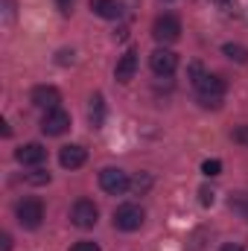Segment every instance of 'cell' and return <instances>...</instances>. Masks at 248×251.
Masks as SVG:
<instances>
[{"label": "cell", "instance_id": "1", "mask_svg": "<svg viewBox=\"0 0 248 251\" xmlns=\"http://www.w3.org/2000/svg\"><path fill=\"white\" fill-rule=\"evenodd\" d=\"M193 85H196V91H198L201 105H219V100H222V94H225V79H222V76L204 73V76H198Z\"/></svg>", "mask_w": 248, "mask_h": 251}, {"label": "cell", "instance_id": "2", "mask_svg": "<svg viewBox=\"0 0 248 251\" xmlns=\"http://www.w3.org/2000/svg\"><path fill=\"white\" fill-rule=\"evenodd\" d=\"M143 219H146V213L140 204H120L114 210V228H120V231H137L143 225Z\"/></svg>", "mask_w": 248, "mask_h": 251}, {"label": "cell", "instance_id": "3", "mask_svg": "<svg viewBox=\"0 0 248 251\" xmlns=\"http://www.w3.org/2000/svg\"><path fill=\"white\" fill-rule=\"evenodd\" d=\"M152 35H155V41H161V44H173V41H178V35H181V21H178L175 15H161V18L152 24Z\"/></svg>", "mask_w": 248, "mask_h": 251}, {"label": "cell", "instance_id": "4", "mask_svg": "<svg viewBox=\"0 0 248 251\" xmlns=\"http://www.w3.org/2000/svg\"><path fill=\"white\" fill-rule=\"evenodd\" d=\"M99 187L105 190V193H111V196H123L125 190L131 187V181H128V176L120 167H105L99 173Z\"/></svg>", "mask_w": 248, "mask_h": 251}, {"label": "cell", "instance_id": "5", "mask_svg": "<svg viewBox=\"0 0 248 251\" xmlns=\"http://www.w3.org/2000/svg\"><path fill=\"white\" fill-rule=\"evenodd\" d=\"M15 213H18V222L24 228H38L44 219V204L38 199H24V201H18Z\"/></svg>", "mask_w": 248, "mask_h": 251}, {"label": "cell", "instance_id": "6", "mask_svg": "<svg viewBox=\"0 0 248 251\" xmlns=\"http://www.w3.org/2000/svg\"><path fill=\"white\" fill-rule=\"evenodd\" d=\"M97 219H99V210H97V204L91 199H79L73 204V210H70V222L76 228H94Z\"/></svg>", "mask_w": 248, "mask_h": 251}, {"label": "cell", "instance_id": "7", "mask_svg": "<svg viewBox=\"0 0 248 251\" xmlns=\"http://www.w3.org/2000/svg\"><path fill=\"white\" fill-rule=\"evenodd\" d=\"M70 128V114L64 111V108H53V111H47L44 114V120H41V131L44 134H50V137H59Z\"/></svg>", "mask_w": 248, "mask_h": 251}, {"label": "cell", "instance_id": "8", "mask_svg": "<svg viewBox=\"0 0 248 251\" xmlns=\"http://www.w3.org/2000/svg\"><path fill=\"white\" fill-rule=\"evenodd\" d=\"M149 64H152V70H155L158 76H170V73H175V67H178V56H175L173 50H167V47H158V50L149 56Z\"/></svg>", "mask_w": 248, "mask_h": 251}, {"label": "cell", "instance_id": "9", "mask_svg": "<svg viewBox=\"0 0 248 251\" xmlns=\"http://www.w3.org/2000/svg\"><path fill=\"white\" fill-rule=\"evenodd\" d=\"M32 105H38V108H44V111H53V108H59V102H62V94H59V88H53V85H38V88H32Z\"/></svg>", "mask_w": 248, "mask_h": 251}, {"label": "cell", "instance_id": "10", "mask_svg": "<svg viewBox=\"0 0 248 251\" xmlns=\"http://www.w3.org/2000/svg\"><path fill=\"white\" fill-rule=\"evenodd\" d=\"M15 158H18L24 167H38V164H44L47 149H44L41 143H26V146H21V149L15 152Z\"/></svg>", "mask_w": 248, "mask_h": 251}, {"label": "cell", "instance_id": "11", "mask_svg": "<svg viewBox=\"0 0 248 251\" xmlns=\"http://www.w3.org/2000/svg\"><path fill=\"white\" fill-rule=\"evenodd\" d=\"M59 161H62L64 170H79V167L88 161V152H85L82 146L70 143V146H62V152H59Z\"/></svg>", "mask_w": 248, "mask_h": 251}, {"label": "cell", "instance_id": "12", "mask_svg": "<svg viewBox=\"0 0 248 251\" xmlns=\"http://www.w3.org/2000/svg\"><path fill=\"white\" fill-rule=\"evenodd\" d=\"M134 70H137V53L134 50H125L123 56H120V62H117V70H114L117 82H131L134 79Z\"/></svg>", "mask_w": 248, "mask_h": 251}, {"label": "cell", "instance_id": "13", "mask_svg": "<svg viewBox=\"0 0 248 251\" xmlns=\"http://www.w3.org/2000/svg\"><path fill=\"white\" fill-rule=\"evenodd\" d=\"M88 6H91L94 15H99V18H105V21H114V18L123 15V6H120L117 0H91Z\"/></svg>", "mask_w": 248, "mask_h": 251}, {"label": "cell", "instance_id": "14", "mask_svg": "<svg viewBox=\"0 0 248 251\" xmlns=\"http://www.w3.org/2000/svg\"><path fill=\"white\" fill-rule=\"evenodd\" d=\"M222 53H225L228 59L240 62V64L248 62V50H246V47H240V44H225V47H222Z\"/></svg>", "mask_w": 248, "mask_h": 251}, {"label": "cell", "instance_id": "15", "mask_svg": "<svg viewBox=\"0 0 248 251\" xmlns=\"http://www.w3.org/2000/svg\"><path fill=\"white\" fill-rule=\"evenodd\" d=\"M91 102H94V105H91V123H94V126H102V120H105V105H102V97L97 94Z\"/></svg>", "mask_w": 248, "mask_h": 251}, {"label": "cell", "instance_id": "16", "mask_svg": "<svg viewBox=\"0 0 248 251\" xmlns=\"http://www.w3.org/2000/svg\"><path fill=\"white\" fill-rule=\"evenodd\" d=\"M201 173H204L207 178H216V176L222 173V161H216V158H210V161H204V164H201Z\"/></svg>", "mask_w": 248, "mask_h": 251}, {"label": "cell", "instance_id": "17", "mask_svg": "<svg viewBox=\"0 0 248 251\" xmlns=\"http://www.w3.org/2000/svg\"><path fill=\"white\" fill-rule=\"evenodd\" d=\"M26 181H29V184H47V181H50V173L35 170V173H29V176H26Z\"/></svg>", "mask_w": 248, "mask_h": 251}, {"label": "cell", "instance_id": "18", "mask_svg": "<svg viewBox=\"0 0 248 251\" xmlns=\"http://www.w3.org/2000/svg\"><path fill=\"white\" fill-rule=\"evenodd\" d=\"M70 251H99V246H97V243H91V240H82V243H76Z\"/></svg>", "mask_w": 248, "mask_h": 251}, {"label": "cell", "instance_id": "19", "mask_svg": "<svg viewBox=\"0 0 248 251\" xmlns=\"http://www.w3.org/2000/svg\"><path fill=\"white\" fill-rule=\"evenodd\" d=\"M234 140H237V143H248V126H243V128L234 131Z\"/></svg>", "mask_w": 248, "mask_h": 251}, {"label": "cell", "instance_id": "20", "mask_svg": "<svg viewBox=\"0 0 248 251\" xmlns=\"http://www.w3.org/2000/svg\"><path fill=\"white\" fill-rule=\"evenodd\" d=\"M201 204H213V193L210 190H201Z\"/></svg>", "mask_w": 248, "mask_h": 251}, {"label": "cell", "instance_id": "21", "mask_svg": "<svg viewBox=\"0 0 248 251\" xmlns=\"http://www.w3.org/2000/svg\"><path fill=\"white\" fill-rule=\"evenodd\" d=\"M67 62H73V53L62 50V53H59V64H67Z\"/></svg>", "mask_w": 248, "mask_h": 251}, {"label": "cell", "instance_id": "22", "mask_svg": "<svg viewBox=\"0 0 248 251\" xmlns=\"http://www.w3.org/2000/svg\"><path fill=\"white\" fill-rule=\"evenodd\" d=\"M0 243H3V246H0L3 251H9V249H12V237H9V234H3V240H0Z\"/></svg>", "mask_w": 248, "mask_h": 251}, {"label": "cell", "instance_id": "23", "mask_svg": "<svg viewBox=\"0 0 248 251\" xmlns=\"http://www.w3.org/2000/svg\"><path fill=\"white\" fill-rule=\"evenodd\" d=\"M219 251H243V246H237V243H228V246H222Z\"/></svg>", "mask_w": 248, "mask_h": 251}, {"label": "cell", "instance_id": "24", "mask_svg": "<svg viewBox=\"0 0 248 251\" xmlns=\"http://www.w3.org/2000/svg\"><path fill=\"white\" fill-rule=\"evenodd\" d=\"M56 3H59L62 12H70V3H73V0H56Z\"/></svg>", "mask_w": 248, "mask_h": 251}, {"label": "cell", "instance_id": "25", "mask_svg": "<svg viewBox=\"0 0 248 251\" xmlns=\"http://www.w3.org/2000/svg\"><path fill=\"white\" fill-rule=\"evenodd\" d=\"M219 3H228V0H219Z\"/></svg>", "mask_w": 248, "mask_h": 251}]
</instances>
